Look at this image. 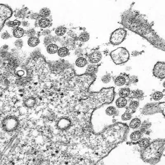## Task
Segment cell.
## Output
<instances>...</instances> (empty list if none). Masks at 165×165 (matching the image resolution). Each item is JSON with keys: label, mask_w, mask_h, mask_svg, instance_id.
Segmentation results:
<instances>
[{"label": "cell", "mask_w": 165, "mask_h": 165, "mask_svg": "<svg viewBox=\"0 0 165 165\" xmlns=\"http://www.w3.org/2000/svg\"><path fill=\"white\" fill-rule=\"evenodd\" d=\"M121 24L124 27L134 32L161 51H165V40L153 29L154 23L146 16L132 8L125 10L121 16Z\"/></svg>", "instance_id": "6da1fadb"}, {"label": "cell", "mask_w": 165, "mask_h": 165, "mask_svg": "<svg viewBox=\"0 0 165 165\" xmlns=\"http://www.w3.org/2000/svg\"><path fill=\"white\" fill-rule=\"evenodd\" d=\"M129 132V128L127 124L116 122L104 129L100 133L106 142L117 147L125 141Z\"/></svg>", "instance_id": "7a4b0ae2"}, {"label": "cell", "mask_w": 165, "mask_h": 165, "mask_svg": "<svg viewBox=\"0 0 165 165\" xmlns=\"http://www.w3.org/2000/svg\"><path fill=\"white\" fill-rule=\"evenodd\" d=\"M164 139H156L150 142L149 145L142 151L141 158L145 162L155 164L160 161L164 152Z\"/></svg>", "instance_id": "3957f363"}, {"label": "cell", "mask_w": 165, "mask_h": 165, "mask_svg": "<svg viewBox=\"0 0 165 165\" xmlns=\"http://www.w3.org/2000/svg\"><path fill=\"white\" fill-rule=\"evenodd\" d=\"M110 56L115 64L119 65L125 63L128 61L130 58V54L126 49L121 47L111 52Z\"/></svg>", "instance_id": "277c9868"}, {"label": "cell", "mask_w": 165, "mask_h": 165, "mask_svg": "<svg viewBox=\"0 0 165 165\" xmlns=\"http://www.w3.org/2000/svg\"><path fill=\"white\" fill-rule=\"evenodd\" d=\"M164 102L149 103L142 108L141 112L144 115H150L157 113H163L164 115Z\"/></svg>", "instance_id": "5b68a950"}, {"label": "cell", "mask_w": 165, "mask_h": 165, "mask_svg": "<svg viewBox=\"0 0 165 165\" xmlns=\"http://www.w3.org/2000/svg\"><path fill=\"white\" fill-rule=\"evenodd\" d=\"M19 124L18 119L13 116H9L5 117L2 121V126L5 131L12 132L18 128Z\"/></svg>", "instance_id": "8992f818"}, {"label": "cell", "mask_w": 165, "mask_h": 165, "mask_svg": "<svg viewBox=\"0 0 165 165\" xmlns=\"http://www.w3.org/2000/svg\"><path fill=\"white\" fill-rule=\"evenodd\" d=\"M126 35L127 31L125 29H117L111 33L110 40V44L114 46L119 45L125 40Z\"/></svg>", "instance_id": "52a82bcc"}, {"label": "cell", "mask_w": 165, "mask_h": 165, "mask_svg": "<svg viewBox=\"0 0 165 165\" xmlns=\"http://www.w3.org/2000/svg\"><path fill=\"white\" fill-rule=\"evenodd\" d=\"M12 13V11L9 7L5 5H0V23L1 30H2L3 24L6 21L11 17Z\"/></svg>", "instance_id": "ba28073f"}, {"label": "cell", "mask_w": 165, "mask_h": 165, "mask_svg": "<svg viewBox=\"0 0 165 165\" xmlns=\"http://www.w3.org/2000/svg\"><path fill=\"white\" fill-rule=\"evenodd\" d=\"M153 74L155 77L163 79L165 77V64L159 61L156 63L153 68Z\"/></svg>", "instance_id": "9c48e42d"}, {"label": "cell", "mask_w": 165, "mask_h": 165, "mask_svg": "<svg viewBox=\"0 0 165 165\" xmlns=\"http://www.w3.org/2000/svg\"><path fill=\"white\" fill-rule=\"evenodd\" d=\"M88 65V61L84 57H79L75 61L74 65V73L78 69H82L84 74H86V70Z\"/></svg>", "instance_id": "30bf717a"}, {"label": "cell", "mask_w": 165, "mask_h": 165, "mask_svg": "<svg viewBox=\"0 0 165 165\" xmlns=\"http://www.w3.org/2000/svg\"><path fill=\"white\" fill-rule=\"evenodd\" d=\"M143 133L139 129L134 130L130 133L129 135H128L126 139L128 142L132 143V144H136L138 141L143 137Z\"/></svg>", "instance_id": "8fae6325"}, {"label": "cell", "mask_w": 165, "mask_h": 165, "mask_svg": "<svg viewBox=\"0 0 165 165\" xmlns=\"http://www.w3.org/2000/svg\"><path fill=\"white\" fill-rule=\"evenodd\" d=\"M72 124L71 121L69 118L66 117H62L57 121L56 126L59 130L66 131L70 128Z\"/></svg>", "instance_id": "7c38bea8"}, {"label": "cell", "mask_w": 165, "mask_h": 165, "mask_svg": "<svg viewBox=\"0 0 165 165\" xmlns=\"http://www.w3.org/2000/svg\"><path fill=\"white\" fill-rule=\"evenodd\" d=\"M129 76L125 74H121L118 75L114 80V83L117 87H122L125 85H129Z\"/></svg>", "instance_id": "4fadbf2b"}, {"label": "cell", "mask_w": 165, "mask_h": 165, "mask_svg": "<svg viewBox=\"0 0 165 165\" xmlns=\"http://www.w3.org/2000/svg\"><path fill=\"white\" fill-rule=\"evenodd\" d=\"M102 59V55L100 52L97 51H94L88 56V61L91 64H97Z\"/></svg>", "instance_id": "5bb4252c"}, {"label": "cell", "mask_w": 165, "mask_h": 165, "mask_svg": "<svg viewBox=\"0 0 165 165\" xmlns=\"http://www.w3.org/2000/svg\"><path fill=\"white\" fill-rule=\"evenodd\" d=\"M115 106L118 109L125 108L128 105V100L127 98L118 97L114 101V103Z\"/></svg>", "instance_id": "9a60e30c"}, {"label": "cell", "mask_w": 165, "mask_h": 165, "mask_svg": "<svg viewBox=\"0 0 165 165\" xmlns=\"http://www.w3.org/2000/svg\"><path fill=\"white\" fill-rule=\"evenodd\" d=\"M51 24V19L49 17H41L38 20V26L42 29H46Z\"/></svg>", "instance_id": "2e32d148"}, {"label": "cell", "mask_w": 165, "mask_h": 165, "mask_svg": "<svg viewBox=\"0 0 165 165\" xmlns=\"http://www.w3.org/2000/svg\"><path fill=\"white\" fill-rule=\"evenodd\" d=\"M59 47L56 44H51L46 46V53L50 55H54L57 54L58 55V51Z\"/></svg>", "instance_id": "e0dca14e"}, {"label": "cell", "mask_w": 165, "mask_h": 165, "mask_svg": "<svg viewBox=\"0 0 165 165\" xmlns=\"http://www.w3.org/2000/svg\"><path fill=\"white\" fill-rule=\"evenodd\" d=\"M150 140L147 137H142L136 144L142 151L147 148L150 143Z\"/></svg>", "instance_id": "ac0fdd59"}, {"label": "cell", "mask_w": 165, "mask_h": 165, "mask_svg": "<svg viewBox=\"0 0 165 165\" xmlns=\"http://www.w3.org/2000/svg\"><path fill=\"white\" fill-rule=\"evenodd\" d=\"M141 120L138 118H134L131 120L128 125L129 128L132 130L138 129L142 124Z\"/></svg>", "instance_id": "d6986e66"}, {"label": "cell", "mask_w": 165, "mask_h": 165, "mask_svg": "<svg viewBox=\"0 0 165 165\" xmlns=\"http://www.w3.org/2000/svg\"><path fill=\"white\" fill-rule=\"evenodd\" d=\"M128 109L127 110L132 114V113H134L136 110L139 107V101L138 100L132 99L128 103Z\"/></svg>", "instance_id": "ffe728a7"}, {"label": "cell", "mask_w": 165, "mask_h": 165, "mask_svg": "<svg viewBox=\"0 0 165 165\" xmlns=\"http://www.w3.org/2000/svg\"><path fill=\"white\" fill-rule=\"evenodd\" d=\"M144 96V93L142 90H134V91L131 92L130 96H129V98L139 100L142 99Z\"/></svg>", "instance_id": "44dd1931"}, {"label": "cell", "mask_w": 165, "mask_h": 165, "mask_svg": "<svg viewBox=\"0 0 165 165\" xmlns=\"http://www.w3.org/2000/svg\"><path fill=\"white\" fill-rule=\"evenodd\" d=\"M99 65L97 64L88 65L86 70V74L90 75H95L98 70Z\"/></svg>", "instance_id": "7402d4cb"}, {"label": "cell", "mask_w": 165, "mask_h": 165, "mask_svg": "<svg viewBox=\"0 0 165 165\" xmlns=\"http://www.w3.org/2000/svg\"><path fill=\"white\" fill-rule=\"evenodd\" d=\"M25 31L20 27L17 28L12 31V36L17 39H20L25 35Z\"/></svg>", "instance_id": "603a6c76"}, {"label": "cell", "mask_w": 165, "mask_h": 165, "mask_svg": "<svg viewBox=\"0 0 165 165\" xmlns=\"http://www.w3.org/2000/svg\"><path fill=\"white\" fill-rule=\"evenodd\" d=\"M40 43V39L36 36L29 38L27 41V45L29 47L32 48L37 47Z\"/></svg>", "instance_id": "cb8c5ba5"}, {"label": "cell", "mask_w": 165, "mask_h": 165, "mask_svg": "<svg viewBox=\"0 0 165 165\" xmlns=\"http://www.w3.org/2000/svg\"><path fill=\"white\" fill-rule=\"evenodd\" d=\"M132 118V114L129 112L127 110H125V112H123L120 116V123L128 121L131 120Z\"/></svg>", "instance_id": "d4e9b609"}, {"label": "cell", "mask_w": 165, "mask_h": 165, "mask_svg": "<svg viewBox=\"0 0 165 165\" xmlns=\"http://www.w3.org/2000/svg\"><path fill=\"white\" fill-rule=\"evenodd\" d=\"M164 96V94L163 93L160 91H156L153 93L152 96V100L153 101V103L156 102L158 103V102L162 100Z\"/></svg>", "instance_id": "484cf974"}, {"label": "cell", "mask_w": 165, "mask_h": 165, "mask_svg": "<svg viewBox=\"0 0 165 165\" xmlns=\"http://www.w3.org/2000/svg\"><path fill=\"white\" fill-rule=\"evenodd\" d=\"M131 91L129 88H121L118 92V96L120 97L127 98L130 96Z\"/></svg>", "instance_id": "4316f807"}, {"label": "cell", "mask_w": 165, "mask_h": 165, "mask_svg": "<svg viewBox=\"0 0 165 165\" xmlns=\"http://www.w3.org/2000/svg\"><path fill=\"white\" fill-rule=\"evenodd\" d=\"M67 29L64 26H58L54 30V34L57 37H63L67 33Z\"/></svg>", "instance_id": "83f0119b"}, {"label": "cell", "mask_w": 165, "mask_h": 165, "mask_svg": "<svg viewBox=\"0 0 165 165\" xmlns=\"http://www.w3.org/2000/svg\"><path fill=\"white\" fill-rule=\"evenodd\" d=\"M69 50L68 47H62L59 48L58 51V56L60 58H64L67 57L69 54Z\"/></svg>", "instance_id": "f1b7e54d"}, {"label": "cell", "mask_w": 165, "mask_h": 165, "mask_svg": "<svg viewBox=\"0 0 165 165\" xmlns=\"http://www.w3.org/2000/svg\"><path fill=\"white\" fill-rule=\"evenodd\" d=\"M151 125H152V124L150 122L148 121H145L142 123L141 125L138 129L141 131L143 134L145 132H147L148 130L150 128Z\"/></svg>", "instance_id": "f546056e"}, {"label": "cell", "mask_w": 165, "mask_h": 165, "mask_svg": "<svg viewBox=\"0 0 165 165\" xmlns=\"http://www.w3.org/2000/svg\"><path fill=\"white\" fill-rule=\"evenodd\" d=\"M24 105L28 108H32L36 105L37 102L35 99L33 97H30L25 100L24 102Z\"/></svg>", "instance_id": "4dcf8cb0"}, {"label": "cell", "mask_w": 165, "mask_h": 165, "mask_svg": "<svg viewBox=\"0 0 165 165\" xmlns=\"http://www.w3.org/2000/svg\"><path fill=\"white\" fill-rule=\"evenodd\" d=\"M5 24L7 26H8V27L12 28L15 30V29L20 26L21 24V22L16 19L12 21L8 22Z\"/></svg>", "instance_id": "1f68e13d"}, {"label": "cell", "mask_w": 165, "mask_h": 165, "mask_svg": "<svg viewBox=\"0 0 165 165\" xmlns=\"http://www.w3.org/2000/svg\"><path fill=\"white\" fill-rule=\"evenodd\" d=\"M39 14L40 17H48L51 16V10L48 8H43L39 11Z\"/></svg>", "instance_id": "d6a6232c"}, {"label": "cell", "mask_w": 165, "mask_h": 165, "mask_svg": "<svg viewBox=\"0 0 165 165\" xmlns=\"http://www.w3.org/2000/svg\"><path fill=\"white\" fill-rule=\"evenodd\" d=\"M79 39L82 42H86L90 39V35L86 31H84L80 33L79 36Z\"/></svg>", "instance_id": "836d02e7"}, {"label": "cell", "mask_w": 165, "mask_h": 165, "mask_svg": "<svg viewBox=\"0 0 165 165\" xmlns=\"http://www.w3.org/2000/svg\"><path fill=\"white\" fill-rule=\"evenodd\" d=\"M28 10L27 8H25L19 10L16 13V16L19 18H23L25 17L28 13Z\"/></svg>", "instance_id": "e575fe53"}, {"label": "cell", "mask_w": 165, "mask_h": 165, "mask_svg": "<svg viewBox=\"0 0 165 165\" xmlns=\"http://www.w3.org/2000/svg\"><path fill=\"white\" fill-rule=\"evenodd\" d=\"M37 34L36 30L33 28L28 29L25 31V35L27 38H30L31 37H35Z\"/></svg>", "instance_id": "d590c367"}, {"label": "cell", "mask_w": 165, "mask_h": 165, "mask_svg": "<svg viewBox=\"0 0 165 165\" xmlns=\"http://www.w3.org/2000/svg\"><path fill=\"white\" fill-rule=\"evenodd\" d=\"M112 77L110 74H107L102 76L101 79V82L104 84H107L111 82Z\"/></svg>", "instance_id": "8d00e7d4"}, {"label": "cell", "mask_w": 165, "mask_h": 165, "mask_svg": "<svg viewBox=\"0 0 165 165\" xmlns=\"http://www.w3.org/2000/svg\"><path fill=\"white\" fill-rule=\"evenodd\" d=\"M44 37L43 42L45 46H47L50 44H53V38L51 36L49 35Z\"/></svg>", "instance_id": "74e56055"}, {"label": "cell", "mask_w": 165, "mask_h": 165, "mask_svg": "<svg viewBox=\"0 0 165 165\" xmlns=\"http://www.w3.org/2000/svg\"><path fill=\"white\" fill-rule=\"evenodd\" d=\"M31 23H30L29 21L27 20H24L21 22V24L19 27L24 29V30H27L28 29L31 28H32L31 26Z\"/></svg>", "instance_id": "f35d334b"}, {"label": "cell", "mask_w": 165, "mask_h": 165, "mask_svg": "<svg viewBox=\"0 0 165 165\" xmlns=\"http://www.w3.org/2000/svg\"><path fill=\"white\" fill-rule=\"evenodd\" d=\"M24 45V41L22 39H17L14 42V46L17 49V50H20Z\"/></svg>", "instance_id": "ab89813d"}, {"label": "cell", "mask_w": 165, "mask_h": 165, "mask_svg": "<svg viewBox=\"0 0 165 165\" xmlns=\"http://www.w3.org/2000/svg\"><path fill=\"white\" fill-rule=\"evenodd\" d=\"M1 38L3 40H8L11 38V35L6 31L2 32L1 34Z\"/></svg>", "instance_id": "60d3db41"}, {"label": "cell", "mask_w": 165, "mask_h": 165, "mask_svg": "<svg viewBox=\"0 0 165 165\" xmlns=\"http://www.w3.org/2000/svg\"><path fill=\"white\" fill-rule=\"evenodd\" d=\"M40 17H41L39 13H36V12L31 13L30 16V19L32 20H38Z\"/></svg>", "instance_id": "b9f144b4"}, {"label": "cell", "mask_w": 165, "mask_h": 165, "mask_svg": "<svg viewBox=\"0 0 165 165\" xmlns=\"http://www.w3.org/2000/svg\"><path fill=\"white\" fill-rule=\"evenodd\" d=\"M138 82V79L137 76L135 75L129 77V85L131 84H135Z\"/></svg>", "instance_id": "7bdbcfd3"}, {"label": "cell", "mask_w": 165, "mask_h": 165, "mask_svg": "<svg viewBox=\"0 0 165 165\" xmlns=\"http://www.w3.org/2000/svg\"><path fill=\"white\" fill-rule=\"evenodd\" d=\"M51 33V31L48 29H46L44 30L43 31L42 33V35L43 37H46V36H49Z\"/></svg>", "instance_id": "ee69618b"}, {"label": "cell", "mask_w": 165, "mask_h": 165, "mask_svg": "<svg viewBox=\"0 0 165 165\" xmlns=\"http://www.w3.org/2000/svg\"><path fill=\"white\" fill-rule=\"evenodd\" d=\"M142 53V52H140L138 51H134L132 52V55L133 57L137 56L141 54Z\"/></svg>", "instance_id": "f6af8a7d"}]
</instances>
